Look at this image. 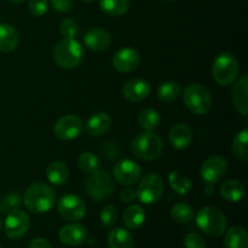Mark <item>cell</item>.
Masks as SVG:
<instances>
[{
  "mask_svg": "<svg viewBox=\"0 0 248 248\" xmlns=\"http://www.w3.org/2000/svg\"><path fill=\"white\" fill-rule=\"evenodd\" d=\"M186 248H206V241L201 235L196 232H190L184 237Z\"/></svg>",
  "mask_w": 248,
  "mask_h": 248,
  "instance_id": "cell-38",
  "label": "cell"
},
{
  "mask_svg": "<svg viewBox=\"0 0 248 248\" xmlns=\"http://www.w3.org/2000/svg\"><path fill=\"white\" fill-rule=\"evenodd\" d=\"M7 1H10V2H15V4H19V2L26 1V0H7Z\"/></svg>",
  "mask_w": 248,
  "mask_h": 248,
  "instance_id": "cell-42",
  "label": "cell"
},
{
  "mask_svg": "<svg viewBox=\"0 0 248 248\" xmlns=\"http://www.w3.org/2000/svg\"><path fill=\"white\" fill-rule=\"evenodd\" d=\"M232 153L241 161L248 159V130L244 128L240 131L232 140Z\"/></svg>",
  "mask_w": 248,
  "mask_h": 248,
  "instance_id": "cell-30",
  "label": "cell"
},
{
  "mask_svg": "<svg viewBox=\"0 0 248 248\" xmlns=\"http://www.w3.org/2000/svg\"><path fill=\"white\" fill-rule=\"evenodd\" d=\"M110 33L106 29L98 28V27L90 29L84 36V43L87 46V48H90L91 51H96V52L108 48V46L110 45Z\"/></svg>",
  "mask_w": 248,
  "mask_h": 248,
  "instance_id": "cell-17",
  "label": "cell"
},
{
  "mask_svg": "<svg viewBox=\"0 0 248 248\" xmlns=\"http://www.w3.org/2000/svg\"><path fill=\"white\" fill-rule=\"evenodd\" d=\"M169 1H173V0H169Z\"/></svg>",
  "mask_w": 248,
  "mask_h": 248,
  "instance_id": "cell-45",
  "label": "cell"
},
{
  "mask_svg": "<svg viewBox=\"0 0 248 248\" xmlns=\"http://www.w3.org/2000/svg\"><path fill=\"white\" fill-rule=\"evenodd\" d=\"M84 1H89V2H91V1H94V0H84Z\"/></svg>",
  "mask_w": 248,
  "mask_h": 248,
  "instance_id": "cell-44",
  "label": "cell"
},
{
  "mask_svg": "<svg viewBox=\"0 0 248 248\" xmlns=\"http://www.w3.org/2000/svg\"><path fill=\"white\" fill-rule=\"evenodd\" d=\"M46 177L51 184L61 186L67 183L69 178V169L62 161H53L46 169Z\"/></svg>",
  "mask_w": 248,
  "mask_h": 248,
  "instance_id": "cell-22",
  "label": "cell"
},
{
  "mask_svg": "<svg viewBox=\"0 0 248 248\" xmlns=\"http://www.w3.org/2000/svg\"><path fill=\"white\" fill-rule=\"evenodd\" d=\"M220 195L229 202H240L245 196L244 184L236 179H228L220 186Z\"/></svg>",
  "mask_w": 248,
  "mask_h": 248,
  "instance_id": "cell-23",
  "label": "cell"
},
{
  "mask_svg": "<svg viewBox=\"0 0 248 248\" xmlns=\"http://www.w3.org/2000/svg\"><path fill=\"white\" fill-rule=\"evenodd\" d=\"M150 84L144 79H131L124 85L123 87V94L128 102L132 103H137V102H142L147 98L150 94Z\"/></svg>",
  "mask_w": 248,
  "mask_h": 248,
  "instance_id": "cell-15",
  "label": "cell"
},
{
  "mask_svg": "<svg viewBox=\"0 0 248 248\" xmlns=\"http://www.w3.org/2000/svg\"><path fill=\"white\" fill-rule=\"evenodd\" d=\"M124 224L130 230H137L144 224L145 212L140 205H131L123 215Z\"/></svg>",
  "mask_w": 248,
  "mask_h": 248,
  "instance_id": "cell-25",
  "label": "cell"
},
{
  "mask_svg": "<svg viewBox=\"0 0 248 248\" xmlns=\"http://www.w3.org/2000/svg\"><path fill=\"white\" fill-rule=\"evenodd\" d=\"M239 61L232 53H220L212 64V75L220 86H229L239 75Z\"/></svg>",
  "mask_w": 248,
  "mask_h": 248,
  "instance_id": "cell-6",
  "label": "cell"
},
{
  "mask_svg": "<svg viewBox=\"0 0 248 248\" xmlns=\"http://www.w3.org/2000/svg\"><path fill=\"white\" fill-rule=\"evenodd\" d=\"M99 7L108 16L119 17L128 11L130 0H99Z\"/></svg>",
  "mask_w": 248,
  "mask_h": 248,
  "instance_id": "cell-28",
  "label": "cell"
},
{
  "mask_svg": "<svg viewBox=\"0 0 248 248\" xmlns=\"http://www.w3.org/2000/svg\"><path fill=\"white\" fill-rule=\"evenodd\" d=\"M160 121H161V118H160L159 113L152 108H147L142 110L140 116H138L140 126L144 131H148V132H153L154 130H156L160 125Z\"/></svg>",
  "mask_w": 248,
  "mask_h": 248,
  "instance_id": "cell-29",
  "label": "cell"
},
{
  "mask_svg": "<svg viewBox=\"0 0 248 248\" xmlns=\"http://www.w3.org/2000/svg\"><path fill=\"white\" fill-rule=\"evenodd\" d=\"M79 31V26L74 18H64L60 24V33L65 39H74Z\"/></svg>",
  "mask_w": 248,
  "mask_h": 248,
  "instance_id": "cell-34",
  "label": "cell"
},
{
  "mask_svg": "<svg viewBox=\"0 0 248 248\" xmlns=\"http://www.w3.org/2000/svg\"><path fill=\"white\" fill-rule=\"evenodd\" d=\"M56 201V193L52 186L45 183H33L28 186L23 196L24 206L31 212L41 215L53 207Z\"/></svg>",
  "mask_w": 248,
  "mask_h": 248,
  "instance_id": "cell-1",
  "label": "cell"
},
{
  "mask_svg": "<svg viewBox=\"0 0 248 248\" xmlns=\"http://www.w3.org/2000/svg\"><path fill=\"white\" fill-rule=\"evenodd\" d=\"M53 61L63 69H74L84 60V48L75 39H65L58 41L53 47Z\"/></svg>",
  "mask_w": 248,
  "mask_h": 248,
  "instance_id": "cell-2",
  "label": "cell"
},
{
  "mask_svg": "<svg viewBox=\"0 0 248 248\" xmlns=\"http://www.w3.org/2000/svg\"><path fill=\"white\" fill-rule=\"evenodd\" d=\"M99 219H101V223L104 227L111 228L115 224L116 220H118V210L113 205H107L101 211Z\"/></svg>",
  "mask_w": 248,
  "mask_h": 248,
  "instance_id": "cell-36",
  "label": "cell"
},
{
  "mask_svg": "<svg viewBox=\"0 0 248 248\" xmlns=\"http://www.w3.org/2000/svg\"><path fill=\"white\" fill-rule=\"evenodd\" d=\"M28 248H52V246L47 240L43 239V237H36L29 242Z\"/></svg>",
  "mask_w": 248,
  "mask_h": 248,
  "instance_id": "cell-41",
  "label": "cell"
},
{
  "mask_svg": "<svg viewBox=\"0 0 248 248\" xmlns=\"http://www.w3.org/2000/svg\"><path fill=\"white\" fill-rule=\"evenodd\" d=\"M120 199L123 202L130 203L137 199V191L133 188H125L120 191Z\"/></svg>",
  "mask_w": 248,
  "mask_h": 248,
  "instance_id": "cell-40",
  "label": "cell"
},
{
  "mask_svg": "<svg viewBox=\"0 0 248 248\" xmlns=\"http://www.w3.org/2000/svg\"><path fill=\"white\" fill-rule=\"evenodd\" d=\"M169 182L170 186H172L174 191L177 194H181V195H186L190 191V189L193 188V183H191V179L188 177L183 176L182 173H179L178 171H172L169 174Z\"/></svg>",
  "mask_w": 248,
  "mask_h": 248,
  "instance_id": "cell-31",
  "label": "cell"
},
{
  "mask_svg": "<svg viewBox=\"0 0 248 248\" xmlns=\"http://www.w3.org/2000/svg\"><path fill=\"white\" fill-rule=\"evenodd\" d=\"M78 166H79V169L81 170L84 173L90 174L98 170L99 161L98 159H97L96 155L92 154V153L85 152L82 153L79 156V159H78Z\"/></svg>",
  "mask_w": 248,
  "mask_h": 248,
  "instance_id": "cell-33",
  "label": "cell"
},
{
  "mask_svg": "<svg viewBox=\"0 0 248 248\" xmlns=\"http://www.w3.org/2000/svg\"><path fill=\"white\" fill-rule=\"evenodd\" d=\"M21 203V196L16 191L6 194L4 198L0 199V213H7L12 208H16Z\"/></svg>",
  "mask_w": 248,
  "mask_h": 248,
  "instance_id": "cell-35",
  "label": "cell"
},
{
  "mask_svg": "<svg viewBox=\"0 0 248 248\" xmlns=\"http://www.w3.org/2000/svg\"><path fill=\"white\" fill-rule=\"evenodd\" d=\"M31 220L28 215L19 208H12L6 215L4 222L5 234L11 240H19L28 232Z\"/></svg>",
  "mask_w": 248,
  "mask_h": 248,
  "instance_id": "cell-9",
  "label": "cell"
},
{
  "mask_svg": "<svg viewBox=\"0 0 248 248\" xmlns=\"http://www.w3.org/2000/svg\"><path fill=\"white\" fill-rule=\"evenodd\" d=\"M85 189L90 198L99 201L108 199L114 193V183L110 174L102 170L90 173L85 182Z\"/></svg>",
  "mask_w": 248,
  "mask_h": 248,
  "instance_id": "cell-8",
  "label": "cell"
},
{
  "mask_svg": "<svg viewBox=\"0 0 248 248\" xmlns=\"http://www.w3.org/2000/svg\"><path fill=\"white\" fill-rule=\"evenodd\" d=\"M50 2L58 12H68L73 7V0H50Z\"/></svg>",
  "mask_w": 248,
  "mask_h": 248,
  "instance_id": "cell-39",
  "label": "cell"
},
{
  "mask_svg": "<svg viewBox=\"0 0 248 248\" xmlns=\"http://www.w3.org/2000/svg\"><path fill=\"white\" fill-rule=\"evenodd\" d=\"M110 248H133V237L130 232L124 228H114L108 235Z\"/></svg>",
  "mask_w": 248,
  "mask_h": 248,
  "instance_id": "cell-26",
  "label": "cell"
},
{
  "mask_svg": "<svg viewBox=\"0 0 248 248\" xmlns=\"http://www.w3.org/2000/svg\"><path fill=\"white\" fill-rule=\"evenodd\" d=\"M1 228H2V222H1V218H0V232H1Z\"/></svg>",
  "mask_w": 248,
  "mask_h": 248,
  "instance_id": "cell-43",
  "label": "cell"
},
{
  "mask_svg": "<svg viewBox=\"0 0 248 248\" xmlns=\"http://www.w3.org/2000/svg\"><path fill=\"white\" fill-rule=\"evenodd\" d=\"M183 92L182 85L177 81H165L157 89V98L165 103H171L179 98Z\"/></svg>",
  "mask_w": 248,
  "mask_h": 248,
  "instance_id": "cell-27",
  "label": "cell"
},
{
  "mask_svg": "<svg viewBox=\"0 0 248 248\" xmlns=\"http://www.w3.org/2000/svg\"><path fill=\"white\" fill-rule=\"evenodd\" d=\"M0 248H1V246H0Z\"/></svg>",
  "mask_w": 248,
  "mask_h": 248,
  "instance_id": "cell-46",
  "label": "cell"
},
{
  "mask_svg": "<svg viewBox=\"0 0 248 248\" xmlns=\"http://www.w3.org/2000/svg\"><path fill=\"white\" fill-rule=\"evenodd\" d=\"M164 149V142L157 135L144 131L138 133L131 140V150L136 157L147 161L156 160L161 156Z\"/></svg>",
  "mask_w": 248,
  "mask_h": 248,
  "instance_id": "cell-3",
  "label": "cell"
},
{
  "mask_svg": "<svg viewBox=\"0 0 248 248\" xmlns=\"http://www.w3.org/2000/svg\"><path fill=\"white\" fill-rule=\"evenodd\" d=\"M140 165L130 159H123L116 162L113 167V176L118 183L130 186L137 183L140 179Z\"/></svg>",
  "mask_w": 248,
  "mask_h": 248,
  "instance_id": "cell-13",
  "label": "cell"
},
{
  "mask_svg": "<svg viewBox=\"0 0 248 248\" xmlns=\"http://www.w3.org/2000/svg\"><path fill=\"white\" fill-rule=\"evenodd\" d=\"M28 10L33 16H44L48 10V0H29Z\"/></svg>",
  "mask_w": 248,
  "mask_h": 248,
  "instance_id": "cell-37",
  "label": "cell"
},
{
  "mask_svg": "<svg viewBox=\"0 0 248 248\" xmlns=\"http://www.w3.org/2000/svg\"><path fill=\"white\" fill-rule=\"evenodd\" d=\"M18 31L7 23H0V51L12 52L18 46Z\"/></svg>",
  "mask_w": 248,
  "mask_h": 248,
  "instance_id": "cell-21",
  "label": "cell"
},
{
  "mask_svg": "<svg viewBox=\"0 0 248 248\" xmlns=\"http://www.w3.org/2000/svg\"><path fill=\"white\" fill-rule=\"evenodd\" d=\"M60 240L64 245L70 247H78L85 244L89 236L86 228L78 223L67 224L60 230Z\"/></svg>",
  "mask_w": 248,
  "mask_h": 248,
  "instance_id": "cell-16",
  "label": "cell"
},
{
  "mask_svg": "<svg viewBox=\"0 0 248 248\" xmlns=\"http://www.w3.org/2000/svg\"><path fill=\"white\" fill-rule=\"evenodd\" d=\"M111 126V119L107 113H96L87 120L85 131L91 137H99L106 135Z\"/></svg>",
  "mask_w": 248,
  "mask_h": 248,
  "instance_id": "cell-19",
  "label": "cell"
},
{
  "mask_svg": "<svg viewBox=\"0 0 248 248\" xmlns=\"http://www.w3.org/2000/svg\"><path fill=\"white\" fill-rule=\"evenodd\" d=\"M196 225L203 234L211 237H219L227 230V218L219 208L206 206L196 215Z\"/></svg>",
  "mask_w": 248,
  "mask_h": 248,
  "instance_id": "cell-4",
  "label": "cell"
},
{
  "mask_svg": "<svg viewBox=\"0 0 248 248\" xmlns=\"http://www.w3.org/2000/svg\"><path fill=\"white\" fill-rule=\"evenodd\" d=\"M184 104L194 114L205 115L212 107V97L203 85L191 84L182 92Z\"/></svg>",
  "mask_w": 248,
  "mask_h": 248,
  "instance_id": "cell-5",
  "label": "cell"
},
{
  "mask_svg": "<svg viewBox=\"0 0 248 248\" xmlns=\"http://www.w3.org/2000/svg\"><path fill=\"white\" fill-rule=\"evenodd\" d=\"M137 188V199L144 205H154L159 202L164 195L165 184L161 177L156 173L145 174L140 179Z\"/></svg>",
  "mask_w": 248,
  "mask_h": 248,
  "instance_id": "cell-7",
  "label": "cell"
},
{
  "mask_svg": "<svg viewBox=\"0 0 248 248\" xmlns=\"http://www.w3.org/2000/svg\"><path fill=\"white\" fill-rule=\"evenodd\" d=\"M248 75L245 74L237 80L232 86V102H234L235 108L237 111L242 114L244 116L248 115Z\"/></svg>",
  "mask_w": 248,
  "mask_h": 248,
  "instance_id": "cell-18",
  "label": "cell"
},
{
  "mask_svg": "<svg viewBox=\"0 0 248 248\" xmlns=\"http://www.w3.org/2000/svg\"><path fill=\"white\" fill-rule=\"evenodd\" d=\"M171 218L178 224H186L194 218V210L190 205L184 202L176 203L171 208Z\"/></svg>",
  "mask_w": 248,
  "mask_h": 248,
  "instance_id": "cell-32",
  "label": "cell"
},
{
  "mask_svg": "<svg viewBox=\"0 0 248 248\" xmlns=\"http://www.w3.org/2000/svg\"><path fill=\"white\" fill-rule=\"evenodd\" d=\"M140 63V52L135 48L125 47L119 50L113 56L111 64L113 68L119 73H130L137 69Z\"/></svg>",
  "mask_w": 248,
  "mask_h": 248,
  "instance_id": "cell-14",
  "label": "cell"
},
{
  "mask_svg": "<svg viewBox=\"0 0 248 248\" xmlns=\"http://www.w3.org/2000/svg\"><path fill=\"white\" fill-rule=\"evenodd\" d=\"M228 171V162L220 155H213L205 160L200 169V176L206 186H216L219 183Z\"/></svg>",
  "mask_w": 248,
  "mask_h": 248,
  "instance_id": "cell-10",
  "label": "cell"
},
{
  "mask_svg": "<svg viewBox=\"0 0 248 248\" xmlns=\"http://www.w3.org/2000/svg\"><path fill=\"white\" fill-rule=\"evenodd\" d=\"M225 248H248V234L246 229L239 225L232 227L224 237Z\"/></svg>",
  "mask_w": 248,
  "mask_h": 248,
  "instance_id": "cell-24",
  "label": "cell"
},
{
  "mask_svg": "<svg viewBox=\"0 0 248 248\" xmlns=\"http://www.w3.org/2000/svg\"><path fill=\"white\" fill-rule=\"evenodd\" d=\"M57 211L63 219L78 222L86 215V203L79 196L68 194L60 199L57 203Z\"/></svg>",
  "mask_w": 248,
  "mask_h": 248,
  "instance_id": "cell-11",
  "label": "cell"
},
{
  "mask_svg": "<svg viewBox=\"0 0 248 248\" xmlns=\"http://www.w3.org/2000/svg\"><path fill=\"white\" fill-rule=\"evenodd\" d=\"M82 121L77 115H64L58 119L53 125V133L62 140H72L82 133Z\"/></svg>",
  "mask_w": 248,
  "mask_h": 248,
  "instance_id": "cell-12",
  "label": "cell"
},
{
  "mask_svg": "<svg viewBox=\"0 0 248 248\" xmlns=\"http://www.w3.org/2000/svg\"><path fill=\"white\" fill-rule=\"evenodd\" d=\"M169 140L176 149H186L193 140V133L190 127L186 124H176L170 130Z\"/></svg>",
  "mask_w": 248,
  "mask_h": 248,
  "instance_id": "cell-20",
  "label": "cell"
}]
</instances>
